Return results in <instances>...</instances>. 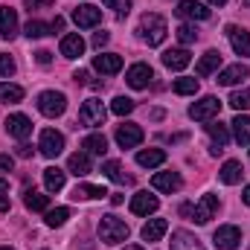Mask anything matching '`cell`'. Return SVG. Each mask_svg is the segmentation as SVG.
Wrapping results in <instances>:
<instances>
[{"instance_id":"1","label":"cell","mask_w":250,"mask_h":250,"mask_svg":"<svg viewBox=\"0 0 250 250\" xmlns=\"http://www.w3.org/2000/svg\"><path fill=\"white\" fill-rule=\"evenodd\" d=\"M137 32H140V38H143L148 47H160V44L166 41V35H169V29H166V21H163L157 12H146V15L140 18V26H137Z\"/></svg>"},{"instance_id":"2","label":"cell","mask_w":250,"mask_h":250,"mask_svg":"<svg viewBox=\"0 0 250 250\" xmlns=\"http://www.w3.org/2000/svg\"><path fill=\"white\" fill-rule=\"evenodd\" d=\"M99 239L105 245H120V242L128 239V224H125L123 218H117V215H102V221H99Z\"/></svg>"},{"instance_id":"3","label":"cell","mask_w":250,"mask_h":250,"mask_svg":"<svg viewBox=\"0 0 250 250\" xmlns=\"http://www.w3.org/2000/svg\"><path fill=\"white\" fill-rule=\"evenodd\" d=\"M105 117H108V111H105L102 99H96V96L84 99L82 108H79V123L84 125V128H99V125H105Z\"/></svg>"},{"instance_id":"4","label":"cell","mask_w":250,"mask_h":250,"mask_svg":"<svg viewBox=\"0 0 250 250\" xmlns=\"http://www.w3.org/2000/svg\"><path fill=\"white\" fill-rule=\"evenodd\" d=\"M38 111H41L47 120L62 117L64 111H67V96H64L62 90H44V93L38 96Z\"/></svg>"},{"instance_id":"5","label":"cell","mask_w":250,"mask_h":250,"mask_svg":"<svg viewBox=\"0 0 250 250\" xmlns=\"http://www.w3.org/2000/svg\"><path fill=\"white\" fill-rule=\"evenodd\" d=\"M218 114H221V99H215V96H201L195 105H189V117L198 123H209Z\"/></svg>"},{"instance_id":"6","label":"cell","mask_w":250,"mask_h":250,"mask_svg":"<svg viewBox=\"0 0 250 250\" xmlns=\"http://www.w3.org/2000/svg\"><path fill=\"white\" fill-rule=\"evenodd\" d=\"M38 148H41L44 157H59L64 151V134H59L56 128H44L41 140H38Z\"/></svg>"},{"instance_id":"7","label":"cell","mask_w":250,"mask_h":250,"mask_svg":"<svg viewBox=\"0 0 250 250\" xmlns=\"http://www.w3.org/2000/svg\"><path fill=\"white\" fill-rule=\"evenodd\" d=\"M212 242H215L218 250H236L239 245H242V230H239L236 224H224V227L215 230Z\"/></svg>"},{"instance_id":"8","label":"cell","mask_w":250,"mask_h":250,"mask_svg":"<svg viewBox=\"0 0 250 250\" xmlns=\"http://www.w3.org/2000/svg\"><path fill=\"white\" fill-rule=\"evenodd\" d=\"M73 21H76V26H79V29L99 26V23H102V9H99V6H90V3H84V6L73 9Z\"/></svg>"},{"instance_id":"9","label":"cell","mask_w":250,"mask_h":250,"mask_svg":"<svg viewBox=\"0 0 250 250\" xmlns=\"http://www.w3.org/2000/svg\"><path fill=\"white\" fill-rule=\"evenodd\" d=\"M151 79H154V70H151L148 64H131L128 73H125V82H128V87H134V90H146Z\"/></svg>"},{"instance_id":"10","label":"cell","mask_w":250,"mask_h":250,"mask_svg":"<svg viewBox=\"0 0 250 250\" xmlns=\"http://www.w3.org/2000/svg\"><path fill=\"white\" fill-rule=\"evenodd\" d=\"M215 212H218V198L207 192V195H201V201L192 207V221H195V224H207Z\"/></svg>"},{"instance_id":"11","label":"cell","mask_w":250,"mask_h":250,"mask_svg":"<svg viewBox=\"0 0 250 250\" xmlns=\"http://www.w3.org/2000/svg\"><path fill=\"white\" fill-rule=\"evenodd\" d=\"M6 134L23 143V140L32 134V120H29L26 114H12V117L6 120Z\"/></svg>"},{"instance_id":"12","label":"cell","mask_w":250,"mask_h":250,"mask_svg":"<svg viewBox=\"0 0 250 250\" xmlns=\"http://www.w3.org/2000/svg\"><path fill=\"white\" fill-rule=\"evenodd\" d=\"M117 143H120V148H137L140 143H143V128L134 123H125L117 128Z\"/></svg>"},{"instance_id":"13","label":"cell","mask_w":250,"mask_h":250,"mask_svg":"<svg viewBox=\"0 0 250 250\" xmlns=\"http://www.w3.org/2000/svg\"><path fill=\"white\" fill-rule=\"evenodd\" d=\"M227 38H230V47L236 50V56H250V32L248 29H242V26H236V23H230L227 26Z\"/></svg>"},{"instance_id":"14","label":"cell","mask_w":250,"mask_h":250,"mask_svg":"<svg viewBox=\"0 0 250 250\" xmlns=\"http://www.w3.org/2000/svg\"><path fill=\"white\" fill-rule=\"evenodd\" d=\"M93 70L102 73V76H114V73L123 70V56H117V53H99V56H93Z\"/></svg>"},{"instance_id":"15","label":"cell","mask_w":250,"mask_h":250,"mask_svg":"<svg viewBox=\"0 0 250 250\" xmlns=\"http://www.w3.org/2000/svg\"><path fill=\"white\" fill-rule=\"evenodd\" d=\"M157 207H160V201L151 192H137L131 198V212L134 215H151V212H157Z\"/></svg>"},{"instance_id":"16","label":"cell","mask_w":250,"mask_h":250,"mask_svg":"<svg viewBox=\"0 0 250 250\" xmlns=\"http://www.w3.org/2000/svg\"><path fill=\"white\" fill-rule=\"evenodd\" d=\"M250 76V70L245 67V64L239 62V64H230V67H224L221 73H218V84H224V87H233V84H239V82H245Z\"/></svg>"},{"instance_id":"17","label":"cell","mask_w":250,"mask_h":250,"mask_svg":"<svg viewBox=\"0 0 250 250\" xmlns=\"http://www.w3.org/2000/svg\"><path fill=\"white\" fill-rule=\"evenodd\" d=\"M175 12H178V18H192V21H207L209 18V9L201 0H181Z\"/></svg>"},{"instance_id":"18","label":"cell","mask_w":250,"mask_h":250,"mask_svg":"<svg viewBox=\"0 0 250 250\" xmlns=\"http://www.w3.org/2000/svg\"><path fill=\"white\" fill-rule=\"evenodd\" d=\"M18 35V12L12 6H0V38H15Z\"/></svg>"},{"instance_id":"19","label":"cell","mask_w":250,"mask_h":250,"mask_svg":"<svg viewBox=\"0 0 250 250\" xmlns=\"http://www.w3.org/2000/svg\"><path fill=\"white\" fill-rule=\"evenodd\" d=\"M151 187L157 189V192H178V189L184 187V181H181L178 172H157L151 178Z\"/></svg>"},{"instance_id":"20","label":"cell","mask_w":250,"mask_h":250,"mask_svg":"<svg viewBox=\"0 0 250 250\" xmlns=\"http://www.w3.org/2000/svg\"><path fill=\"white\" fill-rule=\"evenodd\" d=\"M218 67H221V53H218V50H207V53L201 56L198 67H195V73H198L201 79H207V76L218 73Z\"/></svg>"},{"instance_id":"21","label":"cell","mask_w":250,"mask_h":250,"mask_svg":"<svg viewBox=\"0 0 250 250\" xmlns=\"http://www.w3.org/2000/svg\"><path fill=\"white\" fill-rule=\"evenodd\" d=\"M67 172H73L76 178L90 175V172H93V166H90V154H87V151H76V154H70V160H67Z\"/></svg>"},{"instance_id":"22","label":"cell","mask_w":250,"mask_h":250,"mask_svg":"<svg viewBox=\"0 0 250 250\" xmlns=\"http://www.w3.org/2000/svg\"><path fill=\"white\" fill-rule=\"evenodd\" d=\"M62 56L64 59H79L82 53H84V38L79 35V32H70V35H64L62 38Z\"/></svg>"},{"instance_id":"23","label":"cell","mask_w":250,"mask_h":250,"mask_svg":"<svg viewBox=\"0 0 250 250\" xmlns=\"http://www.w3.org/2000/svg\"><path fill=\"white\" fill-rule=\"evenodd\" d=\"M189 62H192V56H189L187 47H178V50H166L163 53V64L169 70H184V67H189Z\"/></svg>"},{"instance_id":"24","label":"cell","mask_w":250,"mask_h":250,"mask_svg":"<svg viewBox=\"0 0 250 250\" xmlns=\"http://www.w3.org/2000/svg\"><path fill=\"white\" fill-rule=\"evenodd\" d=\"M137 163H140L143 169L163 166V163H166V151H163V148H143V151H137Z\"/></svg>"},{"instance_id":"25","label":"cell","mask_w":250,"mask_h":250,"mask_svg":"<svg viewBox=\"0 0 250 250\" xmlns=\"http://www.w3.org/2000/svg\"><path fill=\"white\" fill-rule=\"evenodd\" d=\"M172 250H204V245L189 230H175L172 233Z\"/></svg>"},{"instance_id":"26","label":"cell","mask_w":250,"mask_h":250,"mask_svg":"<svg viewBox=\"0 0 250 250\" xmlns=\"http://www.w3.org/2000/svg\"><path fill=\"white\" fill-rule=\"evenodd\" d=\"M169 230V221L166 218H148V224L143 227V239L146 242H160Z\"/></svg>"},{"instance_id":"27","label":"cell","mask_w":250,"mask_h":250,"mask_svg":"<svg viewBox=\"0 0 250 250\" xmlns=\"http://www.w3.org/2000/svg\"><path fill=\"white\" fill-rule=\"evenodd\" d=\"M242 175H245V169H242V163H239V160H227V163L221 166V172H218L221 184H227V187L239 184V181H242Z\"/></svg>"},{"instance_id":"28","label":"cell","mask_w":250,"mask_h":250,"mask_svg":"<svg viewBox=\"0 0 250 250\" xmlns=\"http://www.w3.org/2000/svg\"><path fill=\"white\" fill-rule=\"evenodd\" d=\"M64 181H67V172H62L59 166L44 169V187H47V192H62Z\"/></svg>"},{"instance_id":"29","label":"cell","mask_w":250,"mask_h":250,"mask_svg":"<svg viewBox=\"0 0 250 250\" xmlns=\"http://www.w3.org/2000/svg\"><path fill=\"white\" fill-rule=\"evenodd\" d=\"M82 148L87 151V154H105L108 151V140H105V134H87L84 140H82Z\"/></svg>"},{"instance_id":"30","label":"cell","mask_w":250,"mask_h":250,"mask_svg":"<svg viewBox=\"0 0 250 250\" xmlns=\"http://www.w3.org/2000/svg\"><path fill=\"white\" fill-rule=\"evenodd\" d=\"M230 125H233V137H236V143H239V146H248L250 143V117L239 114Z\"/></svg>"},{"instance_id":"31","label":"cell","mask_w":250,"mask_h":250,"mask_svg":"<svg viewBox=\"0 0 250 250\" xmlns=\"http://www.w3.org/2000/svg\"><path fill=\"white\" fill-rule=\"evenodd\" d=\"M102 172H105L108 181H117V184H131V181H134L131 175H125L123 172L120 160H105V163H102Z\"/></svg>"},{"instance_id":"32","label":"cell","mask_w":250,"mask_h":250,"mask_svg":"<svg viewBox=\"0 0 250 250\" xmlns=\"http://www.w3.org/2000/svg\"><path fill=\"white\" fill-rule=\"evenodd\" d=\"M105 195H108V189L93 187V184H79V187L73 189V198L76 201H93V198H105Z\"/></svg>"},{"instance_id":"33","label":"cell","mask_w":250,"mask_h":250,"mask_svg":"<svg viewBox=\"0 0 250 250\" xmlns=\"http://www.w3.org/2000/svg\"><path fill=\"white\" fill-rule=\"evenodd\" d=\"M23 204H26V209H32V212H47L50 198H47V195H41V192H35V189H26Z\"/></svg>"},{"instance_id":"34","label":"cell","mask_w":250,"mask_h":250,"mask_svg":"<svg viewBox=\"0 0 250 250\" xmlns=\"http://www.w3.org/2000/svg\"><path fill=\"white\" fill-rule=\"evenodd\" d=\"M23 99V87L21 84H12V82H0V105H15Z\"/></svg>"},{"instance_id":"35","label":"cell","mask_w":250,"mask_h":250,"mask_svg":"<svg viewBox=\"0 0 250 250\" xmlns=\"http://www.w3.org/2000/svg\"><path fill=\"white\" fill-rule=\"evenodd\" d=\"M207 134L212 137V146H218V148H224V146H227V140H230V131H227V125H221V123L207 125Z\"/></svg>"},{"instance_id":"36","label":"cell","mask_w":250,"mask_h":250,"mask_svg":"<svg viewBox=\"0 0 250 250\" xmlns=\"http://www.w3.org/2000/svg\"><path fill=\"white\" fill-rule=\"evenodd\" d=\"M50 32H53L50 23H44V21H38V18L23 26V35H26V38H44V35H50Z\"/></svg>"},{"instance_id":"37","label":"cell","mask_w":250,"mask_h":250,"mask_svg":"<svg viewBox=\"0 0 250 250\" xmlns=\"http://www.w3.org/2000/svg\"><path fill=\"white\" fill-rule=\"evenodd\" d=\"M67 218H70V209H67V207H56V209H47V215H44L47 227H62V224H67Z\"/></svg>"},{"instance_id":"38","label":"cell","mask_w":250,"mask_h":250,"mask_svg":"<svg viewBox=\"0 0 250 250\" xmlns=\"http://www.w3.org/2000/svg\"><path fill=\"white\" fill-rule=\"evenodd\" d=\"M172 90H175V93H181V96H192V93H198V79L181 76V79H175Z\"/></svg>"},{"instance_id":"39","label":"cell","mask_w":250,"mask_h":250,"mask_svg":"<svg viewBox=\"0 0 250 250\" xmlns=\"http://www.w3.org/2000/svg\"><path fill=\"white\" fill-rule=\"evenodd\" d=\"M175 35H178L181 44H195V41H198V29H195L192 23H181V26L175 29Z\"/></svg>"},{"instance_id":"40","label":"cell","mask_w":250,"mask_h":250,"mask_svg":"<svg viewBox=\"0 0 250 250\" xmlns=\"http://www.w3.org/2000/svg\"><path fill=\"white\" fill-rule=\"evenodd\" d=\"M111 111H114L117 117H128V114L134 111V99H128V96H117V99L111 102Z\"/></svg>"},{"instance_id":"41","label":"cell","mask_w":250,"mask_h":250,"mask_svg":"<svg viewBox=\"0 0 250 250\" xmlns=\"http://www.w3.org/2000/svg\"><path fill=\"white\" fill-rule=\"evenodd\" d=\"M230 105H233L236 111H250V87H245V90H236V93L230 96Z\"/></svg>"},{"instance_id":"42","label":"cell","mask_w":250,"mask_h":250,"mask_svg":"<svg viewBox=\"0 0 250 250\" xmlns=\"http://www.w3.org/2000/svg\"><path fill=\"white\" fill-rule=\"evenodd\" d=\"M102 3H105L108 9H114L120 18H125V15L131 12V0H102Z\"/></svg>"},{"instance_id":"43","label":"cell","mask_w":250,"mask_h":250,"mask_svg":"<svg viewBox=\"0 0 250 250\" xmlns=\"http://www.w3.org/2000/svg\"><path fill=\"white\" fill-rule=\"evenodd\" d=\"M0 76H3V79L15 76V59H12V56H6V53L0 56Z\"/></svg>"},{"instance_id":"44","label":"cell","mask_w":250,"mask_h":250,"mask_svg":"<svg viewBox=\"0 0 250 250\" xmlns=\"http://www.w3.org/2000/svg\"><path fill=\"white\" fill-rule=\"evenodd\" d=\"M0 212H9V184L0 178Z\"/></svg>"},{"instance_id":"45","label":"cell","mask_w":250,"mask_h":250,"mask_svg":"<svg viewBox=\"0 0 250 250\" xmlns=\"http://www.w3.org/2000/svg\"><path fill=\"white\" fill-rule=\"evenodd\" d=\"M108 41H111V32H105V29H102V32H96V35H93V47H96V50H102V47H105V44H108Z\"/></svg>"},{"instance_id":"46","label":"cell","mask_w":250,"mask_h":250,"mask_svg":"<svg viewBox=\"0 0 250 250\" xmlns=\"http://www.w3.org/2000/svg\"><path fill=\"white\" fill-rule=\"evenodd\" d=\"M35 62L41 64V67H47V64L53 62V53H50V50H38V53H35Z\"/></svg>"},{"instance_id":"47","label":"cell","mask_w":250,"mask_h":250,"mask_svg":"<svg viewBox=\"0 0 250 250\" xmlns=\"http://www.w3.org/2000/svg\"><path fill=\"white\" fill-rule=\"evenodd\" d=\"M73 82H76V84H90L87 70H76V73H73Z\"/></svg>"},{"instance_id":"48","label":"cell","mask_w":250,"mask_h":250,"mask_svg":"<svg viewBox=\"0 0 250 250\" xmlns=\"http://www.w3.org/2000/svg\"><path fill=\"white\" fill-rule=\"evenodd\" d=\"M12 166H15V160L9 154H0V172H12Z\"/></svg>"},{"instance_id":"49","label":"cell","mask_w":250,"mask_h":250,"mask_svg":"<svg viewBox=\"0 0 250 250\" xmlns=\"http://www.w3.org/2000/svg\"><path fill=\"white\" fill-rule=\"evenodd\" d=\"M56 0H26V6L29 9H41V6H53Z\"/></svg>"},{"instance_id":"50","label":"cell","mask_w":250,"mask_h":250,"mask_svg":"<svg viewBox=\"0 0 250 250\" xmlns=\"http://www.w3.org/2000/svg\"><path fill=\"white\" fill-rule=\"evenodd\" d=\"M18 157H32V146L21 143V146H18Z\"/></svg>"},{"instance_id":"51","label":"cell","mask_w":250,"mask_h":250,"mask_svg":"<svg viewBox=\"0 0 250 250\" xmlns=\"http://www.w3.org/2000/svg\"><path fill=\"white\" fill-rule=\"evenodd\" d=\"M50 29H53V32H62L64 29V18H56V21L50 23Z\"/></svg>"},{"instance_id":"52","label":"cell","mask_w":250,"mask_h":250,"mask_svg":"<svg viewBox=\"0 0 250 250\" xmlns=\"http://www.w3.org/2000/svg\"><path fill=\"white\" fill-rule=\"evenodd\" d=\"M181 215H192V204H184L181 207Z\"/></svg>"},{"instance_id":"53","label":"cell","mask_w":250,"mask_h":250,"mask_svg":"<svg viewBox=\"0 0 250 250\" xmlns=\"http://www.w3.org/2000/svg\"><path fill=\"white\" fill-rule=\"evenodd\" d=\"M242 198H245V204H248V207H250V184H248V187H245V195H242Z\"/></svg>"},{"instance_id":"54","label":"cell","mask_w":250,"mask_h":250,"mask_svg":"<svg viewBox=\"0 0 250 250\" xmlns=\"http://www.w3.org/2000/svg\"><path fill=\"white\" fill-rule=\"evenodd\" d=\"M207 3H212V6H224L227 0H207Z\"/></svg>"},{"instance_id":"55","label":"cell","mask_w":250,"mask_h":250,"mask_svg":"<svg viewBox=\"0 0 250 250\" xmlns=\"http://www.w3.org/2000/svg\"><path fill=\"white\" fill-rule=\"evenodd\" d=\"M125 250H143L140 245H125Z\"/></svg>"},{"instance_id":"56","label":"cell","mask_w":250,"mask_h":250,"mask_svg":"<svg viewBox=\"0 0 250 250\" xmlns=\"http://www.w3.org/2000/svg\"><path fill=\"white\" fill-rule=\"evenodd\" d=\"M242 6H248V9H250V0H242Z\"/></svg>"},{"instance_id":"57","label":"cell","mask_w":250,"mask_h":250,"mask_svg":"<svg viewBox=\"0 0 250 250\" xmlns=\"http://www.w3.org/2000/svg\"><path fill=\"white\" fill-rule=\"evenodd\" d=\"M0 250H12V248H0Z\"/></svg>"}]
</instances>
